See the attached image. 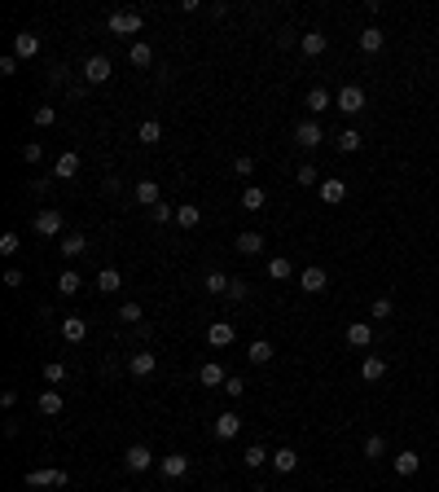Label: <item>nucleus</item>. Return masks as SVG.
Segmentation results:
<instances>
[{"mask_svg":"<svg viewBox=\"0 0 439 492\" xmlns=\"http://www.w3.org/2000/svg\"><path fill=\"white\" fill-rule=\"evenodd\" d=\"M97 291H101V295L123 291V273H119V268H101V273H97Z\"/></svg>","mask_w":439,"mask_h":492,"instance_id":"obj_26","label":"nucleus"},{"mask_svg":"<svg viewBox=\"0 0 439 492\" xmlns=\"http://www.w3.org/2000/svg\"><path fill=\"white\" fill-rule=\"evenodd\" d=\"M176 224H181V229H198V224H203V207H194V202L176 207Z\"/></svg>","mask_w":439,"mask_h":492,"instance_id":"obj_28","label":"nucleus"},{"mask_svg":"<svg viewBox=\"0 0 439 492\" xmlns=\"http://www.w3.org/2000/svg\"><path fill=\"white\" fill-rule=\"evenodd\" d=\"M159 194H163L159 181H136L132 185V202H141V207H159V202H163Z\"/></svg>","mask_w":439,"mask_h":492,"instance_id":"obj_12","label":"nucleus"},{"mask_svg":"<svg viewBox=\"0 0 439 492\" xmlns=\"http://www.w3.org/2000/svg\"><path fill=\"white\" fill-rule=\"evenodd\" d=\"M35 409H40L44 417H57V413H62V391H57V387L40 391V400H35Z\"/></svg>","mask_w":439,"mask_h":492,"instance_id":"obj_20","label":"nucleus"},{"mask_svg":"<svg viewBox=\"0 0 439 492\" xmlns=\"http://www.w3.org/2000/svg\"><path fill=\"white\" fill-rule=\"evenodd\" d=\"M343 339H347V347H369L374 343V326H369V321H351Z\"/></svg>","mask_w":439,"mask_h":492,"instance_id":"obj_15","label":"nucleus"},{"mask_svg":"<svg viewBox=\"0 0 439 492\" xmlns=\"http://www.w3.org/2000/svg\"><path fill=\"white\" fill-rule=\"evenodd\" d=\"M365 457H369V462L387 457V440H382V435H369V440H365Z\"/></svg>","mask_w":439,"mask_h":492,"instance_id":"obj_41","label":"nucleus"},{"mask_svg":"<svg viewBox=\"0 0 439 492\" xmlns=\"http://www.w3.org/2000/svg\"><path fill=\"white\" fill-rule=\"evenodd\" d=\"M44 382H49V387L66 382V365H62V361H49V365H44Z\"/></svg>","mask_w":439,"mask_h":492,"instance_id":"obj_43","label":"nucleus"},{"mask_svg":"<svg viewBox=\"0 0 439 492\" xmlns=\"http://www.w3.org/2000/svg\"><path fill=\"white\" fill-rule=\"evenodd\" d=\"M242 462L251 466V471H259V466H268V462H272V453L264 449V444H251V449L242 453Z\"/></svg>","mask_w":439,"mask_h":492,"instance_id":"obj_34","label":"nucleus"},{"mask_svg":"<svg viewBox=\"0 0 439 492\" xmlns=\"http://www.w3.org/2000/svg\"><path fill=\"white\" fill-rule=\"evenodd\" d=\"M22 282H27V277H22V268H9V273H5V286H9V291H18Z\"/></svg>","mask_w":439,"mask_h":492,"instance_id":"obj_51","label":"nucleus"},{"mask_svg":"<svg viewBox=\"0 0 439 492\" xmlns=\"http://www.w3.org/2000/svg\"><path fill=\"white\" fill-rule=\"evenodd\" d=\"M79 167H84V159H79L75 150H62V154L53 159V176H57V181H75Z\"/></svg>","mask_w":439,"mask_h":492,"instance_id":"obj_3","label":"nucleus"},{"mask_svg":"<svg viewBox=\"0 0 439 492\" xmlns=\"http://www.w3.org/2000/svg\"><path fill=\"white\" fill-rule=\"evenodd\" d=\"M31 119H35L40 128H53V124H57V110H53V106H35V115H31Z\"/></svg>","mask_w":439,"mask_h":492,"instance_id":"obj_45","label":"nucleus"},{"mask_svg":"<svg viewBox=\"0 0 439 492\" xmlns=\"http://www.w3.org/2000/svg\"><path fill=\"white\" fill-rule=\"evenodd\" d=\"M229 299H233V304H242V299H246V282H237V277H233V286H229Z\"/></svg>","mask_w":439,"mask_h":492,"instance_id":"obj_53","label":"nucleus"},{"mask_svg":"<svg viewBox=\"0 0 439 492\" xmlns=\"http://www.w3.org/2000/svg\"><path fill=\"white\" fill-rule=\"evenodd\" d=\"M237 250H242V255H259V250H264V237L251 233V229H246V233H237Z\"/></svg>","mask_w":439,"mask_h":492,"instance_id":"obj_37","label":"nucleus"},{"mask_svg":"<svg viewBox=\"0 0 439 492\" xmlns=\"http://www.w3.org/2000/svg\"><path fill=\"white\" fill-rule=\"evenodd\" d=\"M150 220H154V224H167V220H176V207L159 202V207H150Z\"/></svg>","mask_w":439,"mask_h":492,"instance_id":"obj_47","label":"nucleus"},{"mask_svg":"<svg viewBox=\"0 0 439 492\" xmlns=\"http://www.w3.org/2000/svg\"><path fill=\"white\" fill-rule=\"evenodd\" d=\"M360 378L365 382H382L387 378V361H382V356H365V361H360Z\"/></svg>","mask_w":439,"mask_h":492,"instance_id":"obj_21","label":"nucleus"},{"mask_svg":"<svg viewBox=\"0 0 439 492\" xmlns=\"http://www.w3.org/2000/svg\"><path fill=\"white\" fill-rule=\"evenodd\" d=\"M141 492H145V488H141Z\"/></svg>","mask_w":439,"mask_h":492,"instance_id":"obj_55","label":"nucleus"},{"mask_svg":"<svg viewBox=\"0 0 439 492\" xmlns=\"http://www.w3.org/2000/svg\"><path fill=\"white\" fill-rule=\"evenodd\" d=\"M246 356H251V365H268L272 361V343L268 339H255L251 347H246Z\"/></svg>","mask_w":439,"mask_h":492,"instance_id":"obj_36","label":"nucleus"},{"mask_svg":"<svg viewBox=\"0 0 439 492\" xmlns=\"http://www.w3.org/2000/svg\"><path fill=\"white\" fill-rule=\"evenodd\" d=\"M198 382H203V387H224V382H229V374H224L216 361H203V369H198Z\"/></svg>","mask_w":439,"mask_h":492,"instance_id":"obj_22","label":"nucleus"},{"mask_svg":"<svg viewBox=\"0 0 439 492\" xmlns=\"http://www.w3.org/2000/svg\"><path fill=\"white\" fill-rule=\"evenodd\" d=\"M203 286H207V291L211 295H229V286H233V277H229V273H207V277H203Z\"/></svg>","mask_w":439,"mask_h":492,"instance_id":"obj_35","label":"nucleus"},{"mask_svg":"<svg viewBox=\"0 0 439 492\" xmlns=\"http://www.w3.org/2000/svg\"><path fill=\"white\" fill-rule=\"evenodd\" d=\"M123 466H127V471H136V475H141V471H150V466H154V453L145 449V444H132V449L123 453Z\"/></svg>","mask_w":439,"mask_h":492,"instance_id":"obj_11","label":"nucleus"},{"mask_svg":"<svg viewBox=\"0 0 439 492\" xmlns=\"http://www.w3.org/2000/svg\"><path fill=\"white\" fill-rule=\"evenodd\" d=\"M18 250H22V237H18L14 229H9L5 237H0V255H9V259H14V255H18Z\"/></svg>","mask_w":439,"mask_h":492,"instance_id":"obj_44","label":"nucleus"},{"mask_svg":"<svg viewBox=\"0 0 439 492\" xmlns=\"http://www.w3.org/2000/svg\"><path fill=\"white\" fill-rule=\"evenodd\" d=\"M220 391H224V395H233V400H237V395H242V391H246V382H242V378H237V374H233V378H229V382H224V387H220Z\"/></svg>","mask_w":439,"mask_h":492,"instance_id":"obj_50","label":"nucleus"},{"mask_svg":"<svg viewBox=\"0 0 439 492\" xmlns=\"http://www.w3.org/2000/svg\"><path fill=\"white\" fill-rule=\"evenodd\" d=\"M233 176H255V159H251V154H237V159H233Z\"/></svg>","mask_w":439,"mask_h":492,"instance_id":"obj_46","label":"nucleus"},{"mask_svg":"<svg viewBox=\"0 0 439 492\" xmlns=\"http://www.w3.org/2000/svg\"><path fill=\"white\" fill-rule=\"evenodd\" d=\"M391 312H396V304H391V299H387V295H378V299H374V304H369V317H378V321H387V317H391Z\"/></svg>","mask_w":439,"mask_h":492,"instance_id":"obj_42","label":"nucleus"},{"mask_svg":"<svg viewBox=\"0 0 439 492\" xmlns=\"http://www.w3.org/2000/svg\"><path fill=\"white\" fill-rule=\"evenodd\" d=\"M329 101H334V97H329V88H321V83H316V88H307V110H312V115L329 110Z\"/></svg>","mask_w":439,"mask_h":492,"instance_id":"obj_32","label":"nucleus"},{"mask_svg":"<svg viewBox=\"0 0 439 492\" xmlns=\"http://www.w3.org/2000/svg\"><path fill=\"white\" fill-rule=\"evenodd\" d=\"M272 471H281V475L299 471V453H294V449H277V453H272Z\"/></svg>","mask_w":439,"mask_h":492,"instance_id":"obj_27","label":"nucleus"},{"mask_svg":"<svg viewBox=\"0 0 439 492\" xmlns=\"http://www.w3.org/2000/svg\"><path fill=\"white\" fill-rule=\"evenodd\" d=\"M325 286H329V273H325V268H316V264L299 273V291H303V295H321Z\"/></svg>","mask_w":439,"mask_h":492,"instance_id":"obj_7","label":"nucleus"},{"mask_svg":"<svg viewBox=\"0 0 439 492\" xmlns=\"http://www.w3.org/2000/svg\"><path fill=\"white\" fill-rule=\"evenodd\" d=\"M251 492H272V488H264V484H259V488H251Z\"/></svg>","mask_w":439,"mask_h":492,"instance_id":"obj_54","label":"nucleus"},{"mask_svg":"<svg viewBox=\"0 0 439 492\" xmlns=\"http://www.w3.org/2000/svg\"><path fill=\"white\" fill-rule=\"evenodd\" d=\"M299 49H303V57H321L329 49V35L325 31H307V35H299Z\"/></svg>","mask_w":439,"mask_h":492,"instance_id":"obj_14","label":"nucleus"},{"mask_svg":"<svg viewBox=\"0 0 439 492\" xmlns=\"http://www.w3.org/2000/svg\"><path fill=\"white\" fill-rule=\"evenodd\" d=\"M40 141H27V146H22V163H40Z\"/></svg>","mask_w":439,"mask_h":492,"instance_id":"obj_49","label":"nucleus"},{"mask_svg":"<svg viewBox=\"0 0 439 492\" xmlns=\"http://www.w3.org/2000/svg\"><path fill=\"white\" fill-rule=\"evenodd\" d=\"M141 317H145V312H141V304H123V308H119V321H127V326H136Z\"/></svg>","mask_w":439,"mask_h":492,"instance_id":"obj_48","label":"nucleus"},{"mask_svg":"<svg viewBox=\"0 0 439 492\" xmlns=\"http://www.w3.org/2000/svg\"><path fill=\"white\" fill-rule=\"evenodd\" d=\"M154 369H159V356H154V352H132V356H127V374H132V378H150Z\"/></svg>","mask_w":439,"mask_h":492,"instance_id":"obj_9","label":"nucleus"},{"mask_svg":"<svg viewBox=\"0 0 439 492\" xmlns=\"http://www.w3.org/2000/svg\"><path fill=\"white\" fill-rule=\"evenodd\" d=\"M343 198H347V181H343V176H325L321 181V202L334 207V202H343Z\"/></svg>","mask_w":439,"mask_h":492,"instance_id":"obj_17","label":"nucleus"},{"mask_svg":"<svg viewBox=\"0 0 439 492\" xmlns=\"http://www.w3.org/2000/svg\"><path fill=\"white\" fill-rule=\"evenodd\" d=\"M294 181H299L303 189H312V185H321V172H316V167H312V163H303V167H299V172H294Z\"/></svg>","mask_w":439,"mask_h":492,"instance_id":"obj_40","label":"nucleus"},{"mask_svg":"<svg viewBox=\"0 0 439 492\" xmlns=\"http://www.w3.org/2000/svg\"><path fill=\"white\" fill-rule=\"evenodd\" d=\"M159 475L163 479H185L189 475V457H185V453H167V457H159Z\"/></svg>","mask_w":439,"mask_h":492,"instance_id":"obj_8","label":"nucleus"},{"mask_svg":"<svg viewBox=\"0 0 439 492\" xmlns=\"http://www.w3.org/2000/svg\"><path fill=\"white\" fill-rule=\"evenodd\" d=\"M66 229V220H62V211H53V207H44L40 215H35V233L40 237H62Z\"/></svg>","mask_w":439,"mask_h":492,"instance_id":"obj_4","label":"nucleus"},{"mask_svg":"<svg viewBox=\"0 0 439 492\" xmlns=\"http://www.w3.org/2000/svg\"><path fill=\"white\" fill-rule=\"evenodd\" d=\"M127 62H132L136 70H145V66H154V49L145 40H132V44H127Z\"/></svg>","mask_w":439,"mask_h":492,"instance_id":"obj_19","label":"nucleus"},{"mask_svg":"<svg viewBox=\"0 0 439 492\" xmlns=\"http://www.w3.org/2000/svg\"><path fill=\"white\" fill-rule=\"evenodd\" d=\"M70 475L66 471H27V488H66Z\"/></svg>","mask_w":439,"mask_h":492,"instance_id":"obj_6","label":"nucleus"},{"mask_svg":"<svg viewBox=\"0 0 439 492\" xmlns=\"http://www.w3.org/2000/svg\"><path fill=\"white\" fill-rule=\"evenodd\" d=\"M84 250H88L84 233H66V237H62V255H66V259H79V255H84Z\"/></svg>","mask_w":439,"mask_h":492,"instance_id":"obj_33","label":"nucleus"},{"mask_svg":"<svg viewBox=\"0 0 439 492\" xmlns=\"http://www.w3.org/2000/svg\"><path fill=\"white\" fill-rule=\"evenodd\" d=\"M35 53H40V35H31V31L14 35V57H18V62H31Z\"/></svg>","mask_w":439,"mask_h":492,"instance_id":"obj_13","label":"nucleus"},{"mask_svg":"<svg viewBox=\"0 0 439 492\" xmlns=\"http://www.w3.org/2000/svg\"><path fill=\"white\" fill-rule=\"evenodd\" d=\"M233 339H237V330L229 326V321H216V326L207 330V343H211V347H229Z\"/></svg>","mask_w":439,"mask_h":492,"instance_id":"obj_23","label":"nucleus"},{"mask_svg":"<svg viewBox=\"0 0 439 492\" xmlns=\"http://www.w3.org/2000/svg\"><path fill=\"white\" fill-rule=\"evenodd\" d=\"M334 146H338V154H356V150H360V146H365V137H360V132H356V128H343V132H338V141H334Z\"/></svg>","mask_w":439,"mask_h":492,"instance_id":"obj_31","label":"nucleus"},{"mask_svg":"<svg viewBox=\"0 0 439 492\" xmlns=\"http://www.w3.org/2000/svg\"><path fill=\"white\" fill-rule=\"evenodd\" d=\"M136 141H141V146H159V141H163V124H159V119H145V124L136 128Z\"/></svg>","mask_w":439,"mask_h":492,"instance_id":"obj_29","label":"nucleus"},{"mask_svg":"<svg viewBox=\"0 0 439 492\" xmlns=\"http://www.w3.org/2000/svg\"><path fill=\"white\" fill-rule=\"evenodd\" d=\"M264 207H268V194L259 185H246L242 189V211H264Z\"/></svg>","mask_w":439,"mask_h":492,"instance_id":"obj_25","label":"nucleus"},{"mask_svg":"<svg viewBox=\"0 0 439 492\" xmlns=\"http://www.w3.org/2000/svg\"><path fill=\"white\" fill-rule=\"evenodd\" d=\"M382 44H387V35L378 31V27H365L360 31V53H382Z\"/></svg>","mask_w":439,"mask_h":492,"instance_id":"obj_30","label":"nucleus"},{"mask_svg":"<svg viewBox=\"0 0 439 492\" xmlns=\"http://www.w3.org/2000/svg\"><path fill=\"white\" fill-rule=\"evenodd\" d=\"M62 339L66 343H84L88 339V321L84 317H62Z\"/></svg>","mask_w":439,"mask_h":492,"instance_id":"obj_18","label":"nucleus"},{"mask_svg":"<svg viewBox=\"0 0 439 492\" xmlns=\"http://www.w3.org/2000/svg\"><path fill=\"white\" fill-rule=\"evenodd\" d=\"M391 466H396V475L400 479H409V475H418L422 471V457L413 449H405V453H396V457H391Z\"/></svg>","mask_w":439,"mask_h":492,"instance_id":"obj_16","label":"nucleus"},{"mask_svg":"<svg viewBox=\"0 0 439 492\" xmlns=\"http://www.w3.org/2000/svg\"><path fill=\"white\" fill-rule=\"evenodd\" d=\"M237 431H242V417H237L233 409H229V413H220V417H216V440H233V435H237Z\"/></svg>","mask_w":439,"mask_h":492,"instance_id":"obj_24","label":"nucleus"},{"mask_svg":"<svg viewBox=\"0 0 439 492\" xmlns=\"http://www.w3.org/2000/svg\"><path fill=\"white\" fill-rule=\"evenodd\" d=\"M84 79H88V83H105V79H110V57H105V53H92L88 62H84Z\"/></svg>","mask_w":439,"mask_h":492,"instance_id":"obj_10","label":"nucleus"},{"mask_svg":"<svg viewBox=\"0 0 439 492\" xmlns=\"http://www.w3.org/2000/svg\"><path fill=\"white\" fill-rule=\"evenodd\" d=\"M334 106L343 115H360L365 110V88H360V83H343V88L334 92Z\"/></svg>","mask_w":439,"mask_h":492,"instance_id":"obj_2","label":"nucleus"},{"mask_svg":"<svg viewBox=\"0 0 439 492\" xmlns=\"http://www.w3.org/2000/svg\"><path fill=\"white\" fill-rule=\"evenodd\" d=\"M79 286H84V277H79L75 268H62V277H57V295H75Z\"/></svg>","mask_w":439,"mask_h":492,"instance_id":"obj_39","label":"nucleus"},{"mask_svg":"<svg viewBox=\"0 0 439 492\" xmlns=\"http://www.w3.org/2000/svg\"><path fill=\"white\" fill-rule=\"evenodd\" d=\"M0 75H18V57H14V53L0 57Z\"/></svg>","mask_w":439,"mask_h":492,"instance_id":"obj_52","label":"nucleus"},{"mask_svg":"<svg viewBox=\"0 0 439 492\" xmlns=\"http://www.w3.org/2000/svg\"><path fill=\"white\" fill-rule=\"evenodd\" d=\"M294 141H299V146H303L307 154H312V150L325 141V132H321V124H316V119H303V124L294 128Z\"/></svg>","mask_w":439,"mask_h":492,"instance_id":"obj_5","label":"nucleus"},{"mask_svg":"<svg viewBox=\"0 0 439 492\" xmlns=\"http://www.w3.org/2000/svg\"><path fill=\"white\" fill-rule=\"evenodd\" d=\"M290 273H294V268H290L286 255H272V259H268V282H286Z\"/></svg>","mask_w":439,"mask_h":492,"instance_id":"obj_38","label":"nucleus"},{"mask_svg":"<svg viewBox=\"0 0 439 492\" xmlns=\"http://www.w3.org/2000/svg\"><path fill=\"white\" fill-rule=\"evenodd\" d=\"M141 22L145 18H141L136 9H114V14L105 18V27H110V35H127V40H132V35L141 31Z\"/></svg>","mask_w":439,"mask_h":492,"instance_id":"obj_1","label":"nucleus"}]
</instances>
